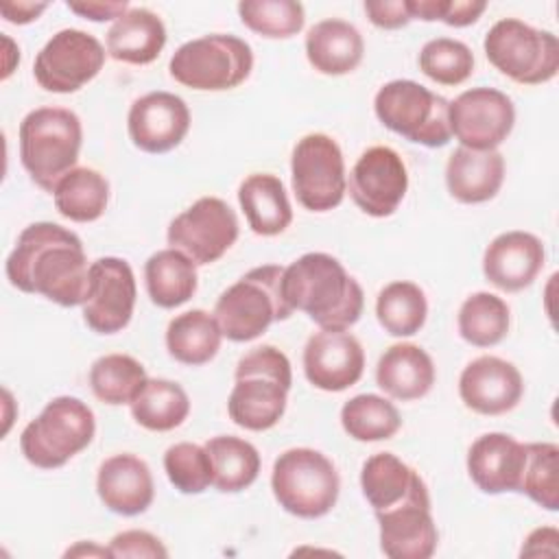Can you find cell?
Masks as SVG:
<instances>
[{"label":"cell","mask_w":559,"mask_h":559,"mask_svg":"<svg viewBox=\"0 0 559 559\" xmlns=\"http://www.w3.org/2000/svg\"><path fill=\"white\" fill-rule=\"evenodd\" d=\"M4 271L17 290L41 295L63 308L83 306L87 299L90 264L81 238L57 223L24 227Z\"/></svg>","instance_id":"6da1fadb"},{"label":"cell","mask_w":559,"mask_h":559,"mask_svg":"<svg viewBox=\"0 0 559 559\" xmlns=\"http://www.w3.org/2000/svg\"><path fill=\"white\" fill-rule=\"evenodd\" d=\"M282 293L293 310L306 312L321 330H347L365 306L360 284L330 253H304L284 269Z\"/></svg>","instance_id":"7a4b0ae2"},{"label":"cell","mask_w":559,"mask_h":559,"mask_svg":"<svg viewBox=\"0 0 559 559\" xmlns=\"http://www.w3.org/2000/svg\"><path fill=\"white\" fill-rule=\"evenodd\" d=\"M236 384L227 400L231 421L245 430L273 428L284 411L293 384L290 360L273 345L247 352L236 365Z\"/></svg>","instance_id":"3957f363"},{"label":"cell","mask_w":559,"mask_h":559,"mask_svg":"<svg viewBox=\"0 0 559 559\" xmlns=\"http://www.w3.org/2000/svg\"><path fill=\"white\" fill-rule=\"evenodd\" d=\"M81 142V120L63 107L33 109L20 122V162L28 177L50 194L76 168Z\"/></svg>","instance_id":"277c9868"},{"label":"cell","mask_w":559,"mask_h":559,"mask_svg":"<svg viewBox=\"0 0 559 559\" xmlns=\"http://www.w3.org/2000/svg\"><path fill=\"white\" fill-rule=\"evenodd\" d=\"M284 266L262 264L245 273L216 301L214 317L223 336L234 343L258 338L275 321H286L293 308L282 293Z\"/></svg>","instance_id":"5b68a950"},{"label":"cell","mask_w":559,"mask_h":559,"mask_svg":"<svg viewBox=\"0 0 559 559\" xmlns=\"http://www.w3.org/2000/svg\"><path fill=\"white\" fill-rule=\"evenodd\" d=\"M94 432L96 421L92 408L79 397L59 395L26 424L20 435V450L31 465L55 469L85 450Z\"/></svg>","instance_id":"8992f818"},{"label":"cell","mask_w":559,"mask_h":559,"mask_svg":"<svg viewBox=\"0 0 559 559\" xmlns=\"http://www.w3.org/2000/svg\"><path fill=\"white\" fill-rule=\"evenodd\" d=\"M271 489L284 511L314 520L332 511L341 480L334 463L319 450L290 448L273 463Z\"/></svg>","instance_id":"52a82bcc"},{"label":"cell","mask_w":559,"mask_h":559,"mask_svg":"<svg viewBox=\"0 0 559 559\" xmlns=\"http://www.w3.org/2000/svg\"><path fill=\"white\" fill-rule=\"evenodd\" d=\"M373 111L386 129L408 142L439 148L452 138L450 100L415 81L395 79L384 83L373 98Z\"/></svg>","instance_id":"ba28073f"},{"label":"cell","mask_w":559,"mask_h":559,"mask_svg":"<svg viewBox=\"0 0 559 559\" xmlns=\"http://www.w3.org/2000/svg\"><path fill=\"white\" fill-rule=\"evenodd\" d=\"M489 63L522 85H539L559 70V41L550 31H539L518 17L498 20L483 41Z\"/></svg>","instance_id":"9c48e42d"},{"label":"cell","mask_w":559,"mask_h":559,"mask_svg":"<svg viewBox=\"0 0 559 559\" xmlns=\"http://www.w3.org/2000/svg\"><path fill=\"white\" fill-rule=\"evenodd\" d=\"M253 68L251 46L236 35H203L181 44L170 57V76L192 90L221 92L240 85Z\"/></svg>","instance_id":"30bf717a"},{"label":"cell","mask_w":559,"mask_h":559,"mask_svg":"<svg viewBox=\"0 0 559 559\" xmlns=\"http://www.w3.org/2000/svg\"><path fill=\"white\" fill-rule=\"evenodd\" d=\"M290 181L297 201L310 212L334 210L347 188L341 146L325 133L304 135L290 157Z\"/></svg>","instance_id":"8fae6325"},{"label":"cell","mask_w":559,"mask_h":559,"mask_svg":"<svg viewBox=\"0 0 559 559\" xmlns=\"http://www.w3.org/2000/svg\"><path fill=\"white\" fill-rule=\"evenodd\" d=\"M236 238V212L218 197L197 199L188 210L170 221L166 231L168 245L201 266L223 258Z\"/></svg>","instance_id":"7c38bea8"},{"label":"cell","mask_w":559,"mask_h":559,"mask_svg":"<svg viewBox=\"0 0 559 559\" xmlns=\"http://www.w3.org/2000/svg\"><path fill=\"white\" fill-rule=\"evenodd\" d=\"M105 63L103 44L79 28L55 33L37 52L33 74L39 87L55 94H70L90 83Z\"/></svg>","instance_id":"4fadbf2b"},{"label":"cell","mask_w":559,"mask_h":559,"mask_svg":"<svg viewBox=\"0 0 559 559\" xmlns=\"http://www.w3.org/2000/svg\"><path fill=\"white\" fill-rule=\"evenodd\" d=\"M515 124L513 100L493 87H472L450 100V131L465 148L493 151Z\"/></svg>","instance_id":"5bb4252c"},{"label":"cell","mask_w":559,"mask_h":559,"mask_svg":"<svg viewBox=\"0 0 559 559\" xmlns=\"http://www.w3.org/2000/svg\"><path fill=\"white\" fill-rule=\"evenodd\" d=\"M135 277L127 260L107 255L90 264V288L83 319L96 334H116L131 321L135 306Z\"/></svg>","instance_id":"9a60e30c"},{"label":"cell","mask_w":559,"mask_h":559,"mask_svg":"<svg viewBox=\"0 0 559 559\" xmlns=\"http://www.w3.org/2000/svg\"><path fill=\"white\" fill-rule=\"evenodd\" d=\"M408 190L402 157L389 146L367 148L349 173V197L369 216H391Z\"/></svg>","instance_id":"2e32d148"},{"label":"cell","mask_w":559,"mask_h":559,"mask_svg":"<svg viewBox=\"0 0 559 559\" xmlns=\"http://www.w3.org/2000/svg\"><path fill=\"white\" fill-rule=\"evenodd\" d=\"M127 129L131 142L144 153H168L181 144L190 129L186 100L170 92H148L133 100Z\"/></svg>","instance_id":"e0dca14e"},{"label":"cell","mask_w":559,"mask_h":559,"mask_svg":"<svg viewBox=\"0 0 559 559\" xmlns=\"http://www.w3.org/2000/svg\"><path fill=\"white\" fill-rule=\"evenodd\" d=\"M365 369L358 338L345 330H321L304 347V373L321 391L338 393L354 386Z\"/></svg>","instance_id":"ac0fdd59"},{"label":"cell","mask_w":559,"mask_h":559,"mask_svg":"<svg viewBox=\"0 0 559 559\" xmlns=\"http://www.w3.org/2000/svg\"><path fill=\"white\" fill-rule=\"evenodd\" d=\"M524 393L522 373L498 356H478L459 378V395L467 408L480 415H502L518 406Z\"/></svg>","instance_id":"d6986e66"},{"label":"cell","mask_w":559,"mask_h":559,"mask_svg":"<svg viewBox=\"0 0 559 559\" xmlns=\"http://www.w3.org/2000/svg\"><path fill=\"white\" fill-rule=\"evenodd\" d=\"M380 548L391 559H428L437 550L439 533L430 515V498L408 500L376 513Z\"/></svg>","instance_id":"ffe728a7"},{"label":"cell","mask_w":559,"mask_h":559,"mask_svg":"<svg viewBox=\"0 0 559 559\" xmlns=\"http://www.w3.org/2000/svg\"><path fill=\"white\" fill-rule=\"evenodd\" d=\"M526 463V443L504 432H487L467 450V472L485 493L520 491Z\"/></svg>","instance_id":"44dd1931"},{"label":"cell","mask_w":559,"mask_h":559,"mask_svg":"<svg viewBox=\"0 0 559 559\" xmlns=\"http://www.w3.org/2000/svg\"><path fill=\"white\" fill-rule=\"evenodd\" d=\"M544 245L528 231H504L496 236L483 255L485 277L500 290L518 293L533 284L544 266Z\"/></svg>","instance_id":"7402d4cb"},{"label":"cell","mask_w":559,"mask_h":559,"mask_svg":"<svg viewBox=\"0 0 559 559\" xmlns=\"http://www.w3.org/2000/svg\"><path fill=\"white\" fill-rule=\"evenodd\" d=\"M96 491L103 504L118 515H140L153 502V476L135 454H114L100 463Z\"/></svg>","instance_id":"603a6c76"},{"label":"cell","mask_w":559,"mask_h":559,"mask_svg":"<svg viewBox=\"0 0 559 559\" xmlns=\"http://www.w3.org/2000/svg\"><path fill=\"white\" fill-rule=\"evenodd\" d=\"M360 487L376 513L408 500L430 498L421 476L391 452H378L362 463Z\"/></svg>","instance_id":"cb8c5ba5"},{"label":"cell","mask_w":559,"mask_h":559,"mask_svg":"<svg viewBox=\"0 0 559 559\" xmlns=\"http://www.w3.org/2000/svg\"><path fill=\"white\" fill-rule=\"evenodd\" d=\"M504 181V157L493 151L459 146L445 164V186L461 203H485L493 199Z\"/></svg>","instance_id":"d4e9b609"},{"label":"cell","mask_w":559,"mask_h":559,"mask_svg":"<svg viewBox=\"0 0 559 559\" xmlns=\"http://www.w3.org/2000/svg\"><path fill=\"white\" fill-rule=\"evenodd\" d=\"M378 386L402 402L424 397L435 384L432 358L413 343L391 345L376 367Z\"/></svg>","instance_id":"484cf974"},{"label":"cell","mask_w":559,"mask_h":559,"mask_svg":"<svg viewBox=\"0 0 559 559\" xmlns=\"http://www.w3.org/2000/svg\"><path fill=\"white\" fill-rule=\"evenodd\" d=\"M166 46V26L157 13L144 7H131L107 31V52L111 59L146 66L155 61Z\"/></svg>","instance_id":"4316f807"},{"label":"cell","mask_w":559,"mask_h":559,"mask_svg":"<svg viewBox=\"0 0 559 559\" xmlns=\"http://www.w3.org/2000/svg\"><path fill=\"white\" fill-rule=\"evenodd\" d=\"M365 41L358 28L345 20H321L306 35V57L321 74L338 76L358 68Z\"/></svg>","instance_id":"83f0119b"},{"label":"cell","mask_w":559,"mask_h":559,"mask_svg":"<svg viewBox=\"0 0 559 559\" xmlns=\"http://www.w3.org/2000/svg\"><path fill=\"white\" fill-rule=\"evenodd\" d=\"M238 203L253 234L277 236L293 221V207L280 177L253 173L238 188Z\"/></svg>","instance_id":"f1b7e54d"},{"label":"cell","mask_w":559,"mask_h":559,"mask_svg":"<svg viewBox=\"0 0 559 559\" xmlns=\"http://www.w3.org/2000/svg\"><path fill=\"white\" fill-rule=\"evenodd\" d=\"M148 297L159 308H177L197 293V264L179 249L155 251L144 264Z\"/></svg>","instance_id":"f546056e"},{"label":"cell","mask_w":559,"mask_h":559,"mask_svg":"<svg viewBox=\"0 0 559 559\" xmlns=\"http://www.w3.org/2000/svg\"><path fill=\"white\" fill-rule=\"evenodd\" d=\"M223 332L214 314L197 308L177 314L166 328L168 354L183 365H205L221 349Z\"/></svg>","instance_id":"4dcf8cb0"},{"label":"cell","mask_w":559,"mask_h":559,"mask_svg":"<svg viewBox=\"0 0 559 559\" xmlns=\"http://www.w3.org/2000/svg\"><path fill=\"white\" fill-rule=\"evenodd\" d=\"M205 450L212 461V485L223 493L247 489L260 474V454L255 445L240 437H212L205 441Z\"/></svg>","instance_id":"1f68e13d"},{"label":"cell","mask_w":559,"mask_h":559,"mask_svg":"<svg viewBox=\"0 0 559 559\" xmlns=\"http://www.w3.org/2000/svg\"><path fill=\"white\" fill-rule=\"evenodd\" d=\"M57 212L74 223H92L103 216L109 201L107 179L87 166L72 168L55 188Z\"/></svg>","instance_id":"d6a6232c"},{"label":"cell","mask_w":559,"mask_h":559,"mask_svg":"<svg viewBox=\"0 0 559 559\" xmlns=\"http://www.w3.org/2000/svg\"><path fill=\"white\" fill-rule=\"evenodd\" d=\"M188 413V393L177 382L164 378H148L144 389L131 402L133 419L153 432H166L181 426Z\"/></svg>","instance_id":"836d02e7"},{"label":"cell","mask_w":559,"mask_h":559,"mask_svg":"<svg viewBox=\"0 0 559 559\" xmlns=\"http://www.w3.org/2000/svg\"><path fill=\"white\" fill-rule=\"evenodd\" d=\"M428 304L424 290L406 280L386 284L376 299V317L391 336H413L426 323Z\"/></svg>","instance_id":"e575fe53"},{"label":"cell","mask_w":559,"mask_h":559,"mask_svg":"<svg viewBox=\"0 0 559 559\" xmlns=\"http://www.w3.org/2000/svg\"><path fill=\"white\" fill-rule=\"evenodd\" d=\"M144 367L127 354H107L94 360L90 369V386L94 395L111 406L131 404L146 384Z\"/></svg>","instance_id":"d590c367"},{"label":"cell","mask_w":559,"mask_h":559,"mask_svg":"<svg viewBox=\"0 0 559 559\" xmlns=\"http://www.w3.org/2000/svg\"><path fill=\"white\" fill-rule=\"evenodd\" d=\"M509 332V306L493 293L469 295L459 310V334L474 347H491Z\"/></svg>","instance_id":"8d00e7d4"},{"label":"cell","mask_w":559,"mask_h":559,"mask_svg":"<svg viewBox=\"0 0 559 559\" xmlns=\"http://www.w3.org/2000/svg\"><path fill=\"white\" fill-rule=\"evenodd\" d=\"M341 424L356 441H382L400 430L402 417L389 400L376 393H362L343 404Z\"/></svg>","instance_id":"74e56055"},{"label":"cell","mask_w":559,"mask_h":559,"mask_svg":"<svg viewBox=\"0 0 559 559\" xmlns=\"http://www.w3.org/2000/svg\"><path fill=\"white\" fill-rule=\"evenodd\" d=\"M520 493H526L546 511L559 509V448L555 443H526Z\"/></svg>","instance_id":"f35d334b"},{"label":"cell","mask_w":559,"mask_h":559,"mask_svg":"<svg viewBox=\"0 0 559 559\" xmlns=\"http://www.w3.org/2000/svg\"><path fill=\"white\" fill-rule=\"evenodd\" d=\"M238 15L247 28L271 39L293 37L306 22L304 7L295 0H245Z\"/></svg>","instance_id":"ab89813d"},{"label":"cell","mask_w":559,"mask_h":559,"mask_svg":"<svg viewBox=\"0 0 559 559\" xmlns=\"http://www.w3.org/2000/svg\"><path fill=\"white\" fill-rule=\"evenodd\" d=\"M419 70L439 85H459L474 70V55L467 44L450 37H437L424 44Z\"/></svg>","instance_id":"60d3db41"},{"label":"cell","mask_w":559,"mask_h":559,"mask_svg":"<svg viewBox=\"0 0 559 559\" xmlns=\"http://www.w3.org/2000/svg\"><path fill=\"white\" fill-rule=\"evenodd\" d=\"M164 469L181 493H201L212 485V461L205 445L190 441L170 445L164 454Z\"/></svg>","instance_id":"b9f144b4"},{"label":"cell","mask_w":559,"mask_h":559,"mask_svg":"<svg viewBox=\"0 0 559 559\" xmlns=\"http://www.w3.org/2000/svg\"><path fill=\"white\" fill-rule=\"evenodd\" d=\"M109 552L116 559H140V557H168V550L164 548V544L159 542V537H155L148 531H122L118 535L111 537L109 542Z\"/></svg>","instance_id":"7bdbcfd3"},{"label":"cell","mask_w":559,"mask_h":559,"mask_svg":"<svg viewBox=\"0 0 559 559\" xmlns=\"http://www.w3.org/2000/svg\"><path fill=\"white\" fill-rule=\"evenodd\" d=\"M365 13L378 28H402L413 17L408 11V0H367Z\"/></svg>","instance_id":"ee69618b"},{"label":"cell","mask_w":559,"mask_h":559,"mask_svg":"<svg viewBox=\"0 0 559 559\" xmlns=\"http://www.w3.org/2000/svg\"><path fill=\"white\" fill-rule=\"evenodd\" d=\"M68 9L85 20L92 22H107L122 17L131 7L124 0L118 2H103V0H87V2H68Z\"/></svg>","instance_id":"f6af8a7d"},{"label":"cell","mask_w":559,"mask_h":559,"mask_svg":"<svg viewBox=\"0 0 559 559\" xmlns=\"http://www.w3.org/2000/svg\"><path fill=\"white\" fill-rule=\"evenodd\" d=\"M487 9L485 0H445L441 22L448 26H469Z\"/></svg>","instance_id":"bcb514c9"},{"label":"cell","mask_w":559,"mask_h":559,"mask_svg":"<svg viewBox=\"0 0 559 559\" xmlns=\"http://www.w3.org/2000/svg\"><path fill=\"white\" fill-rule=\"evenodd\" d=\"M48 9L46 2H2L0 4V13L7 22L11 24H28L33 20H37L44 11Z\"/></svg>","instance_id":"7dc6e473"},{"label":"cell","mask_w":559,"mask_h":559,"mask_svg":"<svg viewBox=\"0 0 559 559\" xmlns=\"http://www.w3.org/2000/svg\"><path fill=\"white\" fill-rule=\"evenodd\" d=\"M550 537H559L552 526L535 528V531L526 537V542H524V546H522V557H524V555H544L542 546H544V542L550 539Z\"/></svg>","instance_id":"c3c4849f"},{"label":"cell","mask_w":559,"mask_h":559,"mask_svg":"<svg viewBox=\"0 0 559 559\" xmlns=\"http://www.w3.org/2000/svg\"><path fill=\"white\" fill-rule=\"evenodd\" d=\"M2 41H4V48H7V59H9V57L13 55V50H11V48H13V41H11L7 35L2 37ZM11 72H13V63H11V61H7V63H4V72H2V79H7Z\"/></svg>","instance_id":"681fc988"}]
</instances>
